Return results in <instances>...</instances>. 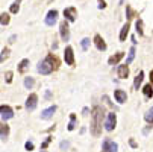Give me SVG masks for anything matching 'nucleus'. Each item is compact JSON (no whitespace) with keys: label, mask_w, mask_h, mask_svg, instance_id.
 I'll return each instance as SVG.
<instances>
[{"label":"nucleus","mask_w":153,"mask_h":152,"mask_svg":"<svg viewBox=\"0 0 153 152\" xmlns=\"http://www.w3.org/2000/svg\"><path fill=\"white\" fill-rule=\"evenodd\" d=\"M103 119H105V108L100 105H96L91 111V125H90V133L94 137H99L102 134Z\"/></svg>","instance_id":"1"},{"label":"nucleus","mask_w":153,"mask_h":152,"mask_svg":"<svg viewBox=\"0 0 153 152\" xmlns=\"http://www.w3.org/2000/svg\"><path fill=\"white\" fill-rule=\"evenodd\" d=\"M58 69H59V59H58L53 53L47 55L46 59H42V61L38 64V67H36L38 73H41V75H50L52 72H55V70H58Z\"/></svg>","instance_id":"2"},{"label":"nucleus","mask_w":153,"mask_h":152,"mask_svg":"<svg viewBox=\"0 0 153 152\" xmlns=\"http://www.w3.org/2000/svg\"><path fill=\"white\" fill-rule=\"evenodd\" d=\"M115 125H117V116H115L114 113H109V114H108V117H106V120H105V123H103L105 129L111 133V131H114Z\"/></svg>","instance_id":"3"},{"label":"nucleus","mask_w":153,"mask_h":152,"mask_svg":"<svg viewBox=\"0 0 153 152\" xmlns=\"http://www.w3.org/2000/svg\"><path fill=\"white\" fill-rule=\"evenodd\" d=\"M102 151L106 152H118V145L115 142H112L111 139H105L102 143Z\"/></svg>","instance_id":"4"},{"label":"nucleus","mask_w":153,"mask_h":152,"mask_svg":"<svg viewBox=\"0 0 153 152\" xmlns=\"http://www.w3.org/2000/svg\"><path fill=\"white\" fill-rule=\"evenodd\" d=\"M59 34L62 41H68L70 40V28H68V20H64L61 26H59Z\"/></svg>","instance_id":"5"},{"label":"nucleus","mask_w":153,"mask_h":152,"mask_svg":"<svg viewBox=\"0 0 153 152\" xmlns=\"http://www.w3.org/2000/svg\"><path fill=\"white\" fill-rule=\"evenodd\" d=\"M0 117H2V120H3V122H6V120L12 119V117H14V111H12V108H11V106H8V105H2V106H0Z\"/></svg>","instance_id":"6"},{"label":"nucleus","mask_w":153,"mask_h":152,"mask_svg":"<svg viewBox=\"0 0 153 152\" xmlns=\"http://www.w3.org/2000/svg\"><path fill=\"white\" fill-rule=\"evenodd\" d=\"M36 105H38V94H35V93H32V94H29V97L26 99V110L27 111H33L35 108H36Z\"/></svg>","instance_id":"7"},{"label":"nucleus","mask_w":153,"mask_h":152,"mask_svg":"<svg viewBox=\"0 0 153 152\" xmlns=\"http://www.w3.org/2000/svg\"><path fill=\"white\" fill-rule=\"evenodd\" d=\"M64 59H65L67 66H74V53H73V49L70 46H67L64 50Z\"/></svg>","instance_id":"8"},{"label":"nucleus","mask_w":153,"mask_h":152,"mask_svg":"<svg viewBox=\"0 0 153 152\" xmlns=\"http://www.w3.org/2000/svg\"><path fill=\"white\" fill-rule=\"evenodd\" d=\"M58 15H59V14H58V11H56V9L49 11V12H47V15H46V20H44V21H46V25H47V26H53V25L56 23V21H58Z\"/></svg>","instance_id":"9"},{"label":"nucleus","mask_w":153,"mask_h":152,"mask_svg":"<svg viewBox=\"0 0 153 152\" xmlns=\"http://www.w3.org/2000/svg\"><path fill=\"white\" fill-rule=\"evenodd\" d=\"M64 17L65 20H68V21H76V17H77V9L70 6V8H65L64 9Z\"/></svg>","instance_id":"10"},{"label":"nucleus","mask_w":153,"mask_h":152,"mask_svg":"<svg viewBox=\"0 0 153 152\" xmlns=\"http://www.w3.org/2000/svg\"><path fill=\"white\" fill-rule=\"evenodd\" d=\"M56 105H53V106H49L47 110H44L41 113V119H44V120H49V119H52L53 117V114L56 113Z\"/></svg>","instance_id":"11"},{"label":"nucleus","mask_w":153,"mask_h":152,"mask_svg":"<svg viewBox=\"0 0 153 152\" xmlns=\"http://www.w3.org/2000/svg\"><path fill=\"white\" fill-rule=\"evenodd\" d=\"M94 44H96V47H97L100 52H105V50H106V43H105V40H103L99 34L94 37Z\"/></svg>","instance_id":"12"},{"label":"nucleus","mask_w":153,"mask_h":152,"mask_svg":"<svg viewBox=\"0 0 153 152\" xmlns=\"http://www.w3.org/2000/svg\"><path fill=\"white\" fill-rule=\"evenodd\" d=\"M114 97H115V100H117L118 103H124V102L127 100V94H126V91H123V90H115V91H114Z\"/></svg>","instance_id":"13"},{"label":"nucleus","mask_w":153,"mask_h":152,"mask_svg":"<svg viewBox=\"0 0 153 152\" xmlns=\"http://www.w3.org/2000/svg\"><path fill=\"white\" fill-rule=\"evenodd\" d=\"M123 56H124V53H123V52H118V53L112 55L111 58L108 59V64H109V66H115V64H118V62L123 59Z\"/></svg>","instance_id":"14"},{"label":"nucleus","mask_w":153,"mask_h":152,"mask_svg":"<svg viewBox=\"0 0 153 152\" xmlns=\"http://www.w3.org/2000/svg\"><path fill=\"white\" fill-rule=\"evenodd\" d=\"M127 76H129V67H127V64H123V66L118 67V78L126 79Z\"/></svg>","instance_id":"15"},{"label":"nucleus","mask_w":153,"mask_h":152,"mask_svg":"<svg viewBox=\"0 0 153 152\" xmlns=\"http://www.w3.org/2000/svg\"><path fill=\"white\" fill-rule=\"evenodd\" d=\"M143 79H144V72H140V73L137 75L135 81H134V90H138V88H140L141 84H143Z\"/></svg>","instance_id":"16"},{"label":"nucleus","mask_w":153,"mask_h":152,"mask_svg":"<svg viewBox=\"0 0 153 152\" xmlns=\"http://www.w3.org/2000/svg\"><path fill=\"white\" fill-rule=\"evenodd\" d=\"M9 136V126L3 122L2 123V128H0V137H2V140H6Z\"/></svg>","instance_id":"17"},{"label":"nucleus","mask_w":153,"mask_h":152,"mask_svg":"<svg viewBox=\"0 0 153 152\" xmlns=\"http://www.w3.org/2000/svg\"><path fill=\"white\" fill-rule=\"evenodd\" d=\"M129 29H130V25H129V23H126V25L121 28V31H120V41H126V37H127V34H129Z\"/></svg>","instance_id":"18"},{"label":"nucleus","mask_w":153,"mask_h":152,"mask_svg":"<svg viewBox=\"0 0 153 152\" xmlns=\"http://www.w3.org/2000/svg\"><path fill=\"white\" fill-rule=\"evenodd\" d=\"M143 93H144V96H146L147 99L153 97V87H152V84H147V85H144Z\"/></svg>","instance_id":"19"},{"label":"nucleus","mask_w":153,"mask_h":152,"mask_svg":"<svg viewBox=\"0 0 153 152\" xmlns=\"http://www.w3.org/2000/svg\"><path fill=\"white\" fill-rule=\"evenodd\" d=\"M29 67V59H23V61H20L18 64V73H25Z\"/></svg>","instance_id":"20"},{"label":"nucleus","mask_w":153,"mask_h":152,"mask_svg":"<svg viewBox=\"0 0 153 152\" xmlns=\"http://www.w3.org/2000/svg\"><path fill=\"white\" fill-rule=\"evenodd\" d=\"M76 122H77L76 114H70V123H68V126H67L68 131H73V129L76 128Z\"/></svg>","instance_id":"21"},{"label":"nucleus","mask_w":153,"mask_h":152,"mask_svg":"<svg viewBox=\"0 0 153 152\" xmlns=\"http://www.w3.org/2000/svg\"><path fill=\"white\" fill-rule=\"evenodd\" d=\"M33 85H35V79H33V78H30V76L25 78V87H26L27 90H32Z\"/></svg>","instance_id":"22"},{"label":"nucleus","mask_w":153,"mask_h":152,"mask_svg":"<svg viewBox=\"0 0 153 152\" xmlns=\"http://www.w3.org/2000/svg\"><path fill=\"white\" fill-rule=\"evenodd\" d=\"M135 28H137V32H138V35H144V29H143V20H141V18H138V20H137Z\"/></svg>","instance_id":"23"},{"label":"nucleus","mask_w":153,"mask_h":152,"mask_svg":"<svg viewBox=\"0 0 153 152\" xmlns=\"http://www.w3.org/2000/svg\"><path fill=\"white\" fill-rule=\"evenodd\" d=\"M134 58H135V47H130V50H129V56H127V59H126V64H127V66L134 61Z\"/></svg>","instance_id":"24"},{"label":"nucleus","mask_w":153,"mask_h":152,"mask_svg":"<svg viewBox=\"0 0 153 152\" xmlns=\"http://www.w3.org/2000/svg\"><path fill=\"white\" fill-rule=\"evenodd\" d=\"M144 119H146V122H147V123L153 125V108H152L150 111H147V113L144 114Z\"/></svg>","instance_id":"25"},{"label":"nucleus","mask_w":153,"mask_h":152,"mask_svg":"<svg viewBox=\"0 0 153 152\" xmlns=\"http://www.w3.org/2000/svg\"><path fill=\"white\" fill-rule=\"evenodd\" d=\"M90 44H91V41H90V38H83V40L80 41V46H82V50H88V49H90Z\"/></svg>","instance_id":"26"},{"label":"nucleus","mask_w":153,"mask_h":152,"mask_svg":"<svg viewBox=\"0 0 153 152\" xmlns=\"http://www.w3.org/2000/svg\"><path fill=\"white\" fill-rule=\"evenodd\" d=\"M6 25H9V14L3 12L2 14V26H6Z\"/></svg>","instance_id":"27"},{"label":"nucleus","mask_w":153,"mask_h":152,"mask_svg":"<svg viewBox=\"0 0 153 152\" xmlns=\"http://www.w3.org/2000/svg\"><path fill=\"white\" fill-rule=\"evenodd\" d=\"M50 142H52V137H47V139H46L44 142H42V143H41V151H46Z\"/></svg>","instance_id":"28"},{"label":"nucleus","mask_w":153,"mask_h":152,"mask_svg":"<svg viewBox=\"0 0 153 152\" xmlns=\"http://www.w3.org/2000/svg\"><path fill=\"white\" fill-rule=\"evenodd\" d=\"M9 11H11V12H12V14H17V12H18V11H20V6H18V3H17V2H15V3H14V5H11V8H9Z\"/></svg>","instance_id":"29"},{"label":"nucleus","mask_w":153,"mask_h":152,"mask_svg":"<svg viewBox=\"0 0 153 152\" xmlns=\"http://www.w3.org/2000/svg\"><path fill=\"white\" fill-rule=\"evenodd\" d=\"M126 12H127V18H129V20L135 17V12H134L132 9H130V6H126Z\"/></svg>","instance_id":"30"},{"label":"nucleus","mask_w":153,"mask_h":152,"mask_svg":"<svg viewBox=\"0 0 153 152\" xmlns=\"http://www.w3.org/2000/svg\"><path fill=\"white\" fill-rule=\"evenodd\" d=\"M8 56H9V49H8V47H5V49L2 50V62H3Z\"/></svg>","instance_id":"31"},{"label":"nucleus","mask_w":153,"mask_h":152,"mask_svg":"<svg viewBox=\"0 0 153 152\" xmlns=\"http://www.w3.org/2000/svg\"><path fill=\"white\" fill-rule=\"evenodd\" d=\"M59 148H61L62 151H65V149H68V148H70V142H61Z\"/></svg>","instance_id":"32"},{"label":"nucleus","mask_w":153,"mask_h":152,"mask_svg":"<svg viewBox=\"0 0 153 152\" xmlns=\"http://www.w3.org/2000/svg\"><path fill=\"white\" fill-rule=\"evenodd\" d=\"M5 76H6V82L11 84V82H12V72H6Z\"/></svg>","instance_id":"33"},{"label":"nucleus","mask_w":153,"mask_h":152,"mask_svg":"<svg viewBox=\"0 0 153 152\" xmlns=\"http://www.w3.org/2000/svg\"><path fill=\"white\" fill-rule=\"evenodd\" d=\"M25 148H26V151H32L33 149V143L32 142H26L25 143Z\"/></svg>","instance_id":"34"},{"label":"nucleus","mask_w":153,"mask_h":152,"mask_svg":"<svg viewBox=\"0 0 153 152\" xmlns=\"http://www.w3.org/2000/svg\"><path fill=\"white\" fill-rule=\"evenodd\" d=\"M97 2H99V8L100 9H105L106 8V2H105V0H97Z\"/></svg>","instance_id":"35"},{"label":"nucleus","mask_w":153,"mask_h":152,"mask_svg":"<svg viewBox=\"0 0 153 152\" xmlns=\"http://www.w3.org/2000/svg\"><path fill=\"white\" fill-rule=\"evenodd\" d=\"M129 145L132 146V148H138V143H137L134 139H129Z\"/></svg>","instance_id":"36"},{"label":"nucleus","mask_w":153,"mask_h":152,"mask_svg":"<svg viewBox=\"0 0 153 152\" xmlns=\"http://www.w3.org/2000/svg\"><path fill=\"white\" fill-rule=\"evenodd\" d=\"M150 129H152V126H147V128H144V131H143V134H144V136H147V134H149V131H150Z\"/></svg>","instance_id":"37"},{"label":"nucleus","mask_w":153,"mask_h":152,"mask_svg":"<svg viewBox=\"0 0 153 152\" xmlns=\"http://www.w3.org/2000/svg\"><path fill=\"white\" fill-rule=\"evenodd\" d=\"M15 40H17V35H12V37L9 38V43H15Z\"/></svg>","instance_id":"38"},{"label":"nucleus","mask_w":153,"mask_h":152,"mask_svg":"<svg viewBox=\"0 0 153 152\" xmlns=\"http://www.w3.org/2000/svg\"><path fill=\"white\" fill-rule=\"evenodd\" d=\"M46 99H52V93L50 91H46Z\"/></svg>","instance_id":"39"},{"label":"nucleus","mask_w":153,"mask_h":152,"mask_svg":"<svg viewBox=\"0 0 153 152\" xmlns=\"http://www.w3.org/2000/svg\"><path fill=\"white\" fill-rule=\"evenodd\" d=\"M88 111H90L88 108H83V111H82V113H83V116H88Z\"/></svg>","instance_id":"40"},{"label":"nucleus","mask_w":153,"mask_h":152,"mask_svg":"<svg viewBox=\"0 0 153 152\" xmlns=\"http://www.w3.org/2000/svg\"><path fill=\"white\" fill-rule=\"evenodd\" d=\"M150 84H153V70L150 72Z\"/></svg>","instance_id":"41"},{"label":"nucleus","mask_w":153,"mask_h":152,"mask_svg":"<svg viewBox=\"0 0 153 152\" xmlns=\"http://www.w3.org/2000/svg\"><path fill=\"white\" fill-rule=\"evenodd\" d=\"M15 2H17V3H20V2H21V0H15Z\"/></svg>","instance_id":"42"}]
</instances>
